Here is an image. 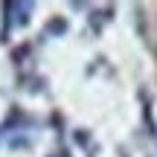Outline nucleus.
Masks as SVG:
<instances>
[{
	"mask_svg": "<svg viewBox=\"0 0 157 157\" xmlns=\"http://www.w3.org/2000/svg\"><path fill=\"white\" fill-rule=\"evenodd\" d=\"M64 29H67L64 21H50V23H47V32H64Z\"/></svg>",
	"mask_w": 157,
	"mask_h": 157,
	"instance_id": "obj_1",
	"label": "nucleus"
}]
</instances>
